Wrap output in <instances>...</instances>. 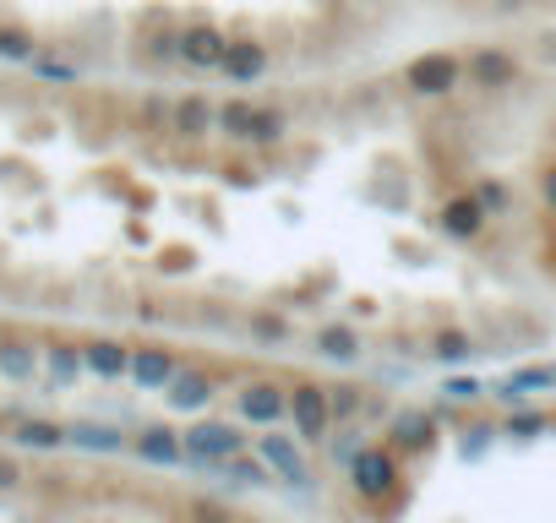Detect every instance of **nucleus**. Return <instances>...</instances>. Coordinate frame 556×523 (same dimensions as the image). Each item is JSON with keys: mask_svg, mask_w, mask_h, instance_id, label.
Masks as SVG:
<instances>
[{"mask_svg": "<svg viewBox=\"0 0 556 523\" xmlns=\"http://www.w3.org/2000/svg\"><path fill=\"white\" fill-rule=\"evenodd\" d=\"M485 224H491V213L480 207L475 191H469V196H453V202L442 207V234H447V240H480Z\"/></svg>", "mask_w": 556, "mask_h": 523, "instance_id": "nucleus-14", "label": "nucleus"}, {"mask_svg": "<svg viewBox=\"0 0 556 523\" xmlns=\"http://www.w3.org/2000/svg\"><path fill=\"white\" fill-rule=\"evenodd\" d=\"M540 202H545V207L556 213V164H551V169L540 175Z\"/></svg>", "mask_w": 556, "mask_h": 523, "instance_id": "nucleus-37", "label": "nucleus"}, {"mask_svg": "<svg viewBox=\"0 0 556 523\" xmlns=\"http://www.w3.org/2000/svg\"><path fill=\"white\" fill-rule=\"evenodd\" d=\"M28 66H34V77H45V82H77V77H83L72 61H61V55H45V50H39Z\"/></svg>", "mask_w": 556, "mask_h": 523, "instance_id": "nucleus-27", "label": "nucleus"}, {"mask_svg": "<svg viewBox=\"0 0 556 523\" xmlns=\"http://www.w3.org/2000/svg\"><path fill=\"white\" fill-rule=\"evenodd\" d=\"M285 131H290V120H285V110H256L251 104V126H245V148H278L285 142Z\"/></svg>", "mask_w": 556, "mask_h": 523, "instance_id": "nucleus-22", "label": "nucleus"}, {"mask_svg": "<svg viewBox=\"0 0 556 523\" xmlns=\"http://www.w3.org/2000/svg\"><path fill=\"white\" fill-rule=\"evenodd\" d=\"M39 371H45V344H34L23 333H0V377L28 387Z\"/></svg>", "mask_w": 556, "mask_h": 523, "instance_id": "nucleus-8", "label": "nucleus"}, {"mask_svg": "<svg viewBox=\"0 0 556 523\" xmlns=\"http://www.w3.org/2000/svg\"><path fill=\"white\" fill-rule=\"evenodd\" d=\"M437 442V420L426 409H399L393 425H388V447L393 452H431Z\"/></svg>", "mask_w": 556, "mask_h": 523, "instance_id": "nucleus-11", "label": "nucleus"}, {"mask_svg": "<svg viewBox=\"0 0 556 523\" xmlns=\"http://www.w3.org/2000/svg\"><path fill=\"white\" fill-rule=\"evenodd\" d=\"M66 442L83 447V452H121V447H126V436H121L115 425H99V420H77V425H66Z\"/></svg>", "mask_w": 556, "mask_h": 523, "instance_id": "nucleus-21", "label": "nucleus"}, {"mask_svg": "<svg viewBox=\"0 0 556 523\" xmlns=\"http://www.w3.org/2000/svg\"><path fill=\"white\" fill-rule=\"evenodd\" d=\"M480 393H485V387H480L475 377H447V382H442V398H447V404H475Z\"/></svg>", "mask_w": 556, "mask_h": 523, "instance_id": "nucleus-32", "label": "nucleus"}, {"mask_svg": "<svg viewBox=\"0 0 556 523\" xmlns=\"http://www.w3.org/2000/svg\"><path fill=\"white\" fill-rule=\"evenodd\" d=\"M245 126H251V104H245V99H229V104L218 110V131L240 142V137H245Z\"/></svg>", "mask_w": 556, "mask_h": 523, "instance_id": "nucleus-28", "label": "nucleus"}, {"mask_svg": "<svg viewBox=\"0 0 556 523\" xmlns=\"http://www.w3.org/2000/svg\"><path fill=\"white\" fill-rule=\"evenodd\" d=\"M290 414V387H278V382H267V377H256V382H245L240 387V420H251V425H278Z\"/></svg>", "mask_w": 556, "mask_h": 523, "instance_id": "nucleus-6", "label": "nucleus"}, {"mask_svg": "<svg viewBox=\"0 0 556 523\" xmlns=\"http://www.w3.org/2000/svg\"><path fill=\"white\" fill-rule=\"evenodd\" d=\"M540 387H556V366H523V371L502 377V382H496V398L518 409V404H523L529 393H540Z\"/></svg>", "mask_w": 556, "mask_h": 523, "instance_id": "nucleus-20", "label": "nucleus"}, {"mask_svg": "<svg viewBox=\"0 0 556 523\" xmlns=\"http://www.w3.org/2000/svg\"><path fill=\"white\" fill-rule=\"evenodd\" d=\"M290 420H295V436L301 442H328V431H333L328 387L323 382H295L290 387Z\"/></svg>", "mask_w": 556, "mask_h": 523, "instance_id": "nucleus-2", "label": "nucleus"}, {"mask_svg": "<svg viewBox=\"0 0 556 523\" xmlns=\"http://www.w3.org/2000/svg\"><path fill=\"white\" fill-rule=\"evenodd\" d=\"M431 355H437L442 366H464V360L475 355V339H469V333H458V328H442V333L431 339Z\"/></svg>", "mask_w": 556, "mask_h": 523, "instance_id": "nucleus-24", "label": "nucleus"}, {"mask_svg": "<svg viewBox=\"0 0 556 523\" xmlns=\"http://www.w3.org/2000/svg\"><path fill=\"white\" fill-rule=\"evenodd\" d=\"M328 404H333V420H355L366 398H361V387H355V382H344V387H328Z\"/></svg>", "mask_w": 556, "mask_h": 523, "instance_id": "nucleus-30", "label": "nucleus"}, {"mask_svg": "<svg viewBox=\"0 0 556 523\" xmlns=\"http://www.w3.org/2000/svg\"><path fill=\"white\" fill-rule=\"evenodd\" d=\"M399 480H404V463H399L393 447H361L350 458V485H355L361 501H388L399 490Z\"/></svg>", "mask_w": 556, "mask_h": 523, "instance_id": "nucleus-1", "label": "nucleus"}, {"mask_svg": "<svg viewBox=\"0 0 556 523\" xmlns=\"http://www.w3.org/2000/svg\"><path fill=\"white\" fill-rule=\"evenodd\" d=\"M485 442H491V425H475V431L464 436V458H480V452H485Z\"/></svg>", "mask_w": 556, "mask_h": 523, "instance_id": "nucleus-35", "label": "nucleus"}, {"mask_svg": "<svg viewBox=\"0 0 556 523\" xmlns=\"http://www.w3.org/2000/svg\"><path fill=\"white\" fill-rule=\"evenodd\" d=\"M213 469H229L240 485H267V480H273V469H267L262 458H245V452H235V458H224V463H213Z\"/></svg>", "mask_w": 556, "mask_h": 523, "instance_id": "nucleus-26", "label": "nucleus"}, {"mask_svg": "<svg viewBox=\"0 0 556 523\" xmlns=\"http://www.w3.org/2000/svg\"><path fill=\"white\" fill-rule=\"evenodd\" d=\"M551 268H556V245H551Z\"/></svg>", "mask_w": 556, "mask_h": 523, "instance_id": "nucleus-39", "label": "nucleus"}, {"mask_svg": "<svg viewBox=\"0 0 556 523\" xmlns=\"http://www.w3.org/2000/svg\"><path fill=\"white\" fill-rule=\"evenodd\" d=\"M355 452H361V447H355V431H344V436L333 442V458H339V463L350 469V458H355Z\"/></svg>", "mask_w": 556, "mask_h": 523, "instance_id": "nucleus-36", "label": "nucleus"}, {"mask_svg": "<svg viewBox=\"0 0 556 523\" xmlns=\"http://www.w3.org/2000/svg\"><path fill=\"white\" fill-rule=\"evenodd\" d=\"M251 333L278 344V339H290V322H278V317H251Z\"/></svg>", "mask_w": 556, "mask_h": 523, "instance_id": "nucleus-33", "label": "nucleus"}, {"mask_svg": "<svg viewBox=\"0 0 556 523\" xmlns=\"http://www.w3.org/2000/svg\"><path fill=\"white\" fill-rule=\"evenodd\" d=\"M404 82H409L420 99H447V93L464 82V61H458V55H420V61L404 72Z\"/></svg>", "mask_w": 556, "mask_h": 523, "instance_id": "nucleus-5", "label": "nucleus"}, {"mask_svg": "<svg viewBox=\"0 0 556 523\" xmlns=\"http://www.w3.org/2000/svg\"><path fill=\"white\" fill-rule=\"evenodd\" d=\"M229 82H240V88H251V82H262V72H267V44H256V39H229V50H224V66H218Z\"/></svg>", "mask_w": 556, "mask_h": 523, "instance_id": "nucleus-13", "label": "nucleus"}, {"mask_svg": "<svg viewBox=\"0 0 556 523\" xmlns=\"http://www.w3.org/2000/svg\"><path fill=\"white\" fill-rule=\"evenodd\" d=\"M469 82L475 88H485V93H496V88H513V77H518V61L507 55V50H496V44H485V50H475L469 55Z\"/></svg>", "mask_w": 556, "mask_h": 523, "instance_id": "nucleus-12", "label": "nucleus"}, {"mask_svg": "<svg viewBox=\"0 0 556 523\" xmlns=\"http://www.w3.org/2000/svg\"><path fill=\"white\" fill-rule=\"evenodd\" d=\"M175 371H180V360H175L169 344H131V382H137V387L164 393V387L175 382Z\"/></svg>", "mask_w": 556, "mask_h": 523, "instance_id": "nucleus-7", "label": "nucleus"}, {"mask_svg": "<svg viewBox=\"0 0 556 523\" xmlns=\"http://www.w3.org/2000/svg\"><path fill=\"white\" fill-rule=\"evenodd\" d=\"M213 126H218V104H207L202 93H191V99H180V104L169 110V131H175V137H186V142L207 137Z\"/></svg>", "mask_w": 556, "mask_h": 523, "instance_id": "nucleus-16", "label": "nucleus"}, {"mask_svg": "<svg viewBox=\"0 0 556 523\" xmlns=\"http://www.w3.org/2000/svg\"><path fill=\"white\" fill-rule=\"evenodd\" d=\"M256 458L285 480V485H312V463H306V452H301V442H290V436H278L273 425H267V436H256Z\"/></svg>", "mask_w": 556, "mask_h": 523, "instance_id": "nucleus-4", "label": "nucleus"}, {"mask_svg": "<svg viewBox=\"0 0 556 523\" xmlns=\"http://www.w3.org/2000/svg\"><path fill=\"white\" fill-rule=\"evenodd\" d=\"M39 55V39L23 28V23H0V61H12V66H28Z\"/></svg>", "mask_w": 556, "mask_h": 523, "instance_id": "nucleus-23", "label": "nucleus"}, {"mask_svg": "<svg viewBox=\"0 0 556 523\" xmlns=\"http://www.w3.org/2000/svg\"><path fill=\"white\" fill-rule=\"evenodd\" d=\"M197 523H229V512H224V507H207V501H202V507H197Z\"/></svg>", "mask_w": 556, "mask_h": 523, "instance_id": "nucleus-38", "label": "nucleus"}, {"mask_svg": "<svg viewBox=\"0 0 556 523\" xmlns=\"http://www.w3.org/2000/svg\"><path fill=\"white\" fill-rule=\"evenodd\" d=\"M164 393H169V409L202 414V409L213 404V377H207V371H175V382H169Z\"/></svg>", "mask_w": 556, "mask_h": 523, "instance_id": "nucleus-18", "label": "nucleus"}, {"mask_svg": "<svg viewBox=\"0 0 556 523\" xmlns=\"http://www.w3.org/2000/svg\"><path fill=\"white\" fill-rule=\"evenodd\" d=\"M545 425H551V420H545L540 409H513V414H507V436H518V442H534Z\"/></svg>", "mask_w": 556, "mask_h": 523, "instance_id": "nucleus-29", "label": "nucleus"}, {"mask_svg": "<svg viewBox=\"0 0 556 523\" xmlns=\"http://www.w3.org/2000/svg\"><path fill=\"white\" fill-rule=\"evenodd\" d=\"M83 366L99 382H126L131 377V344H121V339H88L83 344Z\"/></svg>", "mask_w": 556, "mask_h": 523, "instance_id": "nucleus-10", "label": "nucleus"}, {"mask_svg": "<svg viewBox=\"0 0 556 523\" xmlns=\"http://www.w3.org/2000/svg\"><path fill=\"white\" fill-rule=\"evenodd\" d=\"M180 442H186V463H207V469L235 458V452H245V436L235 425H224V420H197L191 431H180Z\"/></svg>", "mask_w": 556, "mask_h": 523, "instance_id": "nucleus-3", "label": "nucleus"}, {"mask_svg": "<svg viewBox=\"0 0 556 523\" xmlns=\"http://www.w3.org/2000/svg\"><path fill=\"white\" fill-rule=\"evenodd\" d=\"M17 485H23V463L0 452V490H17Z\"/></svg>", "mask_w": 556, "mask_h": 523, "instance_id": "nucleus-34", "label": "nucleus"}, {"mask_svg": "<svg viewBox=\"0 0 556 523\" xmlns=\"http://www.w3.org/2000/svg\"><path fill=\"white\" fill-rule=\"evenodd\" d=\"M317 349H323L328 360H355V355H361V339H355V328H323V333H317Z\"/></svg>", "mask_w": 556, "mask_h": 523, "instance_id": "nucleus-25", "label": "nucleus"}, {"mask_svg": "<svg viewBox=\"0 0 556 523\" xmlns=\"http://www.w3.org/2000/svg\"><path fill=\"white\" fill-rule=\"evenodd\" d=\"M131 452H137L142 463H164V469L186 463V442H180V431H169V425H148V431H137V436H131Z\"/></svg>", "mask_w": 556, "mask_h": 523, "instance_id": "nucleus-15", "label": "nucleus"}, {"mask_svg": "<svg viewBox=\"0 0 556 523\" xmlns=\"http://www.w3.org/2000/svg\"><path fill=\"white\" fill-rule=\"evenodd\" d=\"M475 196H480V207H485V213H491V218H496V213H507V207H513V191H507V186H502V180H480V186H475Z\"/></svg>", "mask_w": 556, "mask_h": 523, "instance_id": "nucleus-31", "label": "nucleus"}, {"mask_svg": "<svg viewBox=\"0 0 556 523\" xmlns=\"http://www.w3.org/2000/svg\"><path fill=\"white\" fill-rule=\"evenodd\" d=\"M224 50H229V39H224L213 23H197V28L180 34V61H186L191 72H218V66H224Z\"/></svg>", "mask_w": 556, "mask_h": 523, "instance_id": "nucleus-9", "label": "nucleus"}, {"mask_svg": "<svg viewBox=\"0 0 556 523\" xmlns=\"http://www.w3.org/2000/svg\"><path fill=\"white\" fill-rule=\"evenodd\" d=\"M12 442H17L23 452H61V447H66V425L28 414V420H17V425H12Z\"/></svg>", "mask_w": 556, "mask_h": 523, "instance_id": "nucleus-19", "label": "nucleus"}, {"mask_svg": "<svg viewBox=\"0 0 556 523\" xmlns=\"http://www.w3.org/2000/svg\"><path fill=\"white\" fill-rule=\"evenodd\" d=\"M45 371H50V387H61V393H66V387H77V382H83V371H88V366H83V344L50 339V344H45Z\"/></svg>", "mask_w": 556, "mask_h": 523, "instance_id": "nucleus-17", "label": "nucleus"}]
</instances>
